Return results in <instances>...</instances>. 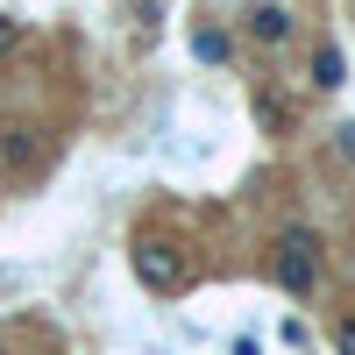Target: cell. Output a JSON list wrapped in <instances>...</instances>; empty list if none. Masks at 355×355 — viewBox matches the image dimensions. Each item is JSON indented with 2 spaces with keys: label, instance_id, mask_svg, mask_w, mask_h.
Returning <instances> with one entry per match:
<instances>
[{
  "label": "cell",
  "instance_id": "obj_3",
  "mask_svg": "<svg viewBox=\"0 0 355 355\" xmlns=\"http://www.w3.org/2000/svg\"><path fill=\"white\" fill-rule=\"evenodd\" d=\"M249 21H256V36H263V43H277L284 28H291V15H284V8H256Z\"/></svg>",
  "mask_w": 355,
  "mask_h": 355
},
{
  "label": "cell",
  "instance_id": "obj_6",
  "mask_svg": "<svg viewBox=\"0 0 355 355\" xmlns=\"http://www.w3.org/2000/svg\"><path fill=\"white\" fill-rule=\"evenodd\" d=\"M256 114H263V121H270V128H284V121H291V114H284V100H277V93H263V100H256Z\"/></svg>",
  "mask_w": 355,
  "mask_h": 355
},
{
  "label": "cell",
  "instance_id": "obj_1",
  "mask_svg": "<svg viewBox=\"0 0 355 355\" xmlns=\"http://www.w3.org/2000/svg\"><path fill=\"white\" fill-rule=\"evenodd\" d=\"M313 277H320V242H313L306 227H291L284 242H277V284L291 291V299H306Z\"/></svg>",
  "mask_w": 355,
  "mask_h": 355
},
{
  "label": "cell",
  "instance_id": "obj_8",
  "mask_svg": "<svg viewBox=\"0 0 355 355\" xmlns=\"http://www.w3.org/2000/svg\"><path fill=\"white\" fill-rule=\"evenodd\" d=\"M334 348H341V355H355V320H341V327H334Z\"/></svg>",
  "mask_w": 355,
  "mask_h": 355
},
{
  "label": "cell",
  "instance_id": "obj_9",
  "mask_svg": "<svg viewBox=\"0 0 355 355\" xmlns=\"http://www.w3.org/2000/svg\"><path fill=\"white\" fill-rule=\"evenodd\" d=\"M341 150H348V157H355V121H348V128H341Z\"/></svg>",
  "mask_w": 355,
  "mask_h": 355
},
{
  "label": "cell",
  "instance_id": "obj_2",
  "mask_svg": "<svg viewBox=\"0 0 355 355\" xmlns=\"http://www.w3.org/2000/svg\"><path fill=\"white\" fill-rule=\"evenodd\" d=\"M135 277L150 291H178V284H185V256H178L171 242H142L135 249Z\"/></svg>",
  "mask_w": 355,
  "mask_h": 355
},
{
  "label": "cell",
  "instance_id": "obj_4",
  "mask_svg": "<svg viewBox=\"0 0 355 355\" xmlns=\"http://www.w3.org/2000/svg\"><path fill=\"white\" fill-rule=\"evenodd\" d=\"M313 85H327V93L341 85V50H320L313 57Z\"/></svg>",
  "mask_w": 355,
  "mask_h": 355
},
{
  "label": "cell",
  "instance_id": "obj_7",
  "mask_svg": "<svg viewBox=\"0 0 355 355\" xmlns=\"http://www.w3.org/2000/svg\"><path fill=\"white\" fill-rule=\"evenodd\" d=\"M15 43H21V21H15V15H0V57H8Z\"/></svg>",
  "mask_w": 355,
  "mask_h": 355
},
{
  "label": "cell",
  "instance_id": "obj_5",
  "mask_svg": "<svg viewBox=\"0 0 355 355\" xmlns=\"http://www.w3.org/2000/svg\"><path fill=\"white\" fill-rule=\"evenodd\" d=\"M192 50L206 57V64H220V57H227V36H220V28H199V36H192Z\"/></svg>",
  "mask_w": 355,
  "mask_h": 355
}]
</instances>
